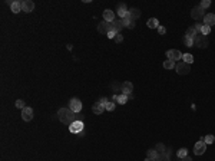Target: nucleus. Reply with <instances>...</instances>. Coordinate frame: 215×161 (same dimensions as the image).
I'll list each match as a JSON object with an SVG mask.
<instances>
[{
	"instance_id": "nucleus-3",
	"label": "nucleus",
	"mask_w": 215,
	"mask_h": 161,
	"mask_svg": "<svg viewBox=\"0 0 215 161\" xmlns=\"http://www.w3.org/2000/svg\"><path fill=\"white\" fill-rule=\"evenodd\" d=\"M184 56V53H181V51H178V49H171V51H166V58H168L169 61H181Z\"/></svg>"
},
{
	"instance_id": "nucleus-20",
	"label": "nucleus",
	"mask_w": 215,
	"mask_h": 161,
	"mask_svg": "<svg viewBox=\"0 0 215 161\" xmlns=\"http://www.w3.org/2000/svg\"><path fill=\"white\" fill-rule=\"evenodd\" d=\"M111 28H112V30L115 32V33H121V30H122V23H121V19L119 20H113L112 23H111Z\"/></svg>"
},
{
	"instance_id": "nucleus-35",
	"label": "nucleus",
	"mask_w": 215,
	"mask_h": 161,
	"mask_svg": "<svg viewBox=\"0 0 215 161\" xmlns=\"http://www.w3.org/2000/svg\"><path fill=\"white\" fill-rule=\"evenodd\" d=\"M155 150H156L158 152H165V150H166V148H165L164 144H161V142H159L158 145H156V148H155Z\"/></svg>"
},
{
	"instance_id": "nucleus-6",
	"label": "nucleus",
	"mask_w": 215,
	"mask_h": 161,
	"mask_svg": "<svg viewBox=\"0 0 215 161\" xmlns=\"http://www.w3.org/2000/svg\"><path fill=\"white\" fill-rule=\"evenodd\" d=\"M206 151V144L204 140H201V141H198L195 144V147H194V154L195 155H202L204 152Z\"/></svg>"
},
{
	"instance_id": "nucleus-36",
	"label": "nucleus",
	"mask_w": 215,
	"mask_h": 161,
	"mask_svg": "<svg viewBox=\"0 0 215 161\" xmlns=\"http://www.w3.org/2000/svg\"><path fill=\"white\" fill-rule=\"evenodd\" d=\"M113 40H115V42H116V43H121L122 40H123V36H122L121 33H118L116 36H115V39H113Z\"/></svg>"
},
{
	"instance_id": "nucleus-30",
	"label": "nucleus",
	"mask_w": 215,
	"mask_h": 161,
	"mask_svg": "<svg viewBox=\"0 0 215 161\" xmlns=\"http://www.w3.org/2000/svg\"><path fill=\"white\" fill-rule=\"evenodd\" d=\"M202 140H204V141H205V144H206V145H208V144H212V142L215 141V137H214V135H211V134H210V135H206V137H204V138H202Z\"/></svg>"
},
{
	"instance_id": "nucleus-14",
	"label": "nucleus",
	"mask_w": 215,
	"mask_h": 161,
	"mask_svg": "<svg viewBox=\"0 0 215 161\" xmlns=\"http://www.w3.org/2000/svg\"><path fill=\"white\" fill-rule=\"evenodd\" d=\"M103 20L108 22V23H112L113 20H115V13L111 9H106L103 12Z\"/></svg>"
},
{
	"instance_id": "nucleus-4",
	"label": "nucleus",
	"mask_w": 215,
	"mask_h": 161,
	"mask_svg": "<svg viewBox=\"0 0 215 161\" xmlns=\"http://www.w3.org/2000/svg\"><path fill=\"white\" fill-rule=\"evenodd\" d=\"M69 108L72 109L75 114L80 112V111H82V101L78 99V98H72V99L69 101Z\"/></svg>"
},
{
	"instance_id": "nucleus-34",
	"label": "nucleus",
	"mask_w": 215,
	"mask_h": 161,
	"mask_svg": "<svg viewBox=\"0 0 215 161\" xmlns=\"http://www.w3.org/2000/svg\"><path fill=\"white\" fill-rule=\"evenodd\" d=\"M199 6H201L202 9L205 10V9H208V7H210V6H211V2H210V0H202V2H201V5H199Z\"/></svg>"
},
{
	"instance_id": "nucleus-23",
	"label": "nucleus",
	"mask_w": 215,
	"mask_h": 161,
	"mask_svg": "<svg viewBox=\"0 0 215 161\" xmlns=\"http://www.w3.org/2000/svg\"><path fill=\"white\" fill-rule=\"evenodd\" d=\"M182 42H184V45H185L187 47H192V46H194V39L188 38V36H185V35H184V38H182Z\"/></svg>"
},
{
	"instance_id": "nucleus-38",
	"label": "nucleus",
	"mask_w": 215,
	"mask_h": 161,
	"mask_svg": "<svg viewBox=\"0 0 215 161\" xmlns=\"http://www.w3.org/2000/svg\"><path fill=\"white\" fill-rule=\"evenodd\" d=\"M116 35H118V33H115L113 30H111V32H109V33H108L106 36H108L109 39H115V36H116Z\"/></svg>"
},
{
	"instance_id": "nucleus-24",
	"label": "nucleus",
	"mask_w": 215,
	"mask_h": 161,
	"mask_svg": "<svg viewBox=\"0 0 215 161\" xmlns=\"http://www.w3.org/2000/svg\"><path fill=\"white\" fill-rule=\"evenodd\" d=\"M182 61L185 62V63H188V65H189V63H192V62H194V56H192L191 53H184Z\"/></svg>"
},
{
	"instance_id": "nucleus-39",
	"label": "nucleus",
	"mask_w": 215,
	"mask_h": 161,
	"mask_svg": "<svg viewBox=\"0 0 215 161\" xmlns=\"http://www.w3.org/2000/svg\"><path fill=\"white\" fill-rule=\"evenodd\" d=\"M99 102H100V104H102L103 107H105V105H106L108 102H109V101H108V98H105V96H103V98H100V99H99Z\"/></svg>"
},
{
	"instance_id": "nucleus-22",
	"label": "nucleus",
	"mask_w": 215,
	"mask_h": 161,
	"mask_svg": "<svg viewBox=\"0 0 215 161\" xmlns=\"http://www.w3.org/2000/svg\"><path fill=\"white\" fill-rule=\"evenodd\" d=\"M146 24H148V28H149V29H158L159 28V20L155 19V17H151Z\"/></svg>"
},
{
	"instance_id": "nucleus-8",
	"label": "nucleus",
	"mask_w": 215,
	"mask_h": 161,
	"mask_svg": "<svg viewBox=\"0 0 215 161\" xmlns=\"http://www.w3.org/2000/svg\"><path fill=\"white\" fill-rule=\"evenodd\" d=\"M208 39H206V36H204V35H198L195 38V40H194V45H196L198 47H206L208 46Z\"/></svg>"
},
{
	"instance_id": "nucleus-27",
	"label": "nucleus",
	"mask_w": 215,
	"mask_h": 161,
	"mask_svg": "<svg viewBox=\"0 0 215 161\" xmlns=\"http://www.w3.org/2000/svg\"><path fill=\"white\" fill-rule=\"evenodd\" d=\"M156 160L158 161H171L169 160V155H166L165 152H159L158 157H156Z\"/></svg>"
},
{
	"instance_id": "nucleus-21",
	"label": "nucleus",
	"mask_w": 215,
	"mask_h": 161,
	"mask_svg": "<svg viewBox=\"0 0 215 161\" xmlns=\"http://www.w3.org/2000/svg\"><path fill=\"white\" fill-rule=\"evenodd\" d=\"M185 36H188V38H191V39H194V40H195V38L198 36V33H196L195 28H194V26L188 28V29H187V32H185Z\"/></svg>"
},
{
	"instance_id": "nucleus-13",
	"label": "nucleus",
	"mask_w": 215,
	"mask_h": 161,
	"mask_svg": "<svg viewBox=\"0 0 215 161\" xmlns=\"http://www.w3.org/2000/svg\"><path fill=\"white\" fill-rule=\"evenodd\" d=\"M204 24L206 26H215V14L214 13H208L204 16Z\"/></svg>"
},
{
	"instance_id": "nucleus-29",
	"label": "nucleus",
	"mask_w": 215,
	"mask_h": 161,
	"mask_svg": "<svg viewBox=\"0 0 215 161\" xmlns=\"http://www.w3.org/2000/svg\"><path fill=\"white\" fill-rule=\"evenodd\" d=\"M210 32H211V28H210V26H206V24H202V28H201V35L206 36V35H210Z\"/></svg>"
},
{
	"instance_id": "nucleus-12",
	"label": "nucleus",
	"mask_w": 215,
	"mask_h": 161,
	"mask_svg": "<svg viewBox=\"0 0 215 161\" xmlns=\"http://www.w3.org/2000/svg\"><path fill=\"white\" fill-rule=\"evenodd\" d=\"M132 92H133V85H132V82H129V80L123 82V84H122V94H125L129 96Z\"/></svg>"
},
{
	"instance_id": "nucleus-1",
	"label": "nucleus",
	"mask_w": 215,
	"mask_h": 161,
	"mask_svg": "<svg viewBox=\"0 0 215 161\" xmlns=\"http://www.w3.org/2000/svg\"><path fill=\"white\" fill-rule=\"evenodd\" d=\"M57 117L60 119L62 124H65V125H70L72 122H75L76 119V114L72 111L70 108H60L57 111Z\"/></svg>"
},
{
	"instance_id": "nucleus-18",
	"label": "nucleus",
	"mask_w": 215,
	"mask_h": 161,
	"mask_svg": "<svg viewBox=\"0 0 215 161\" xmlns=\"http://www.w3.org/2000/svg\"><path fill=\"white\" fill-rule=\"evenodd\" d=\"M35 10V3L32 0H24L23 2V12L24 13H30Z\"/></svg>"
},
{
	"instance_id": "nucleus-32",
	"label": "nucleus",
	"mask_w": 215,
	"mask_h": 161,
	"mask_svg": "<svg viewBox=\"0 0 215 161\" xmlns=\"http://www.w3.org/2000/svg\"><path fill=\"white\" fill-rule=\"evenodd\" d=\"M14 105H16V108H19V109H24V108H26V105H24V101L23 99H17L16 102H14Z\"/></svg>"
},
{
	"instance_id": "nucleus-15",
	"label": "nucleus",
	"mask_w": 215,
	"mask_h": 161,
	"mask_svg": "<svg viewBox=\"0 0 215 161\" xmlns=\"http://www.w3.org/2000/svg\"><path fill=\"white\" fill-rule=\"evenodd\" d=\"M105 111V107H103L100 102H95L93 105H92V112H93L95 115H102V112Z\"/></svg>"
},
{
	"instance_id": "nucleus-2",
	"label": "nucleus",
	"mask_w": 215,
	"mask_h": 161,
	"mask_svg": "<svg viewBox=\"0 0 215 161\" xmlns=\"http://www.w3.org/2000/svg\"><path fill=\"white\" fill-rule=\"evenodd\" d=\"M83 128H85V125L82 122V119H76L75 122H72L69 125V131L72 134H80L83 131Z\"/></svg>"
},
{
	"instance_id": "nucleus-37",
	"label": "nucleus",
	"mask_w": 215,
	"mask_h": 161,
	"mask_svg": "<svg viewBox=\"0 0 215 161\" xmlns=\"http://www.w3.org/2000/svg\"><path fill=\"white\" fill-rule=\"evenodd\" d=\"M158 32H159V35H165V33H166V29H165L164 26H159V28H158Z\"/></svg>"
},
{
	"instance_id": "nucleus-41",
	"label": "nucleus",
	"mask_w": 215,
	"mask_h": 161,
	"mask_svg": "<svg viewBox=\"0 0 215 161\" xmlns=\"http://www.w3.org/2000/svg\"><path fill=\"white\" fill-rule=\"evenodd\" d=\"M165 154L171 157V148H166V150H165Z\"/></svg>"
},
{
	"instance_id": "nucleus-25",
	"label": "nucleus",
	"mask_w": 215,
	"mask_h": 161,
	"mask_svg": "<svg viewBox=\"0 0 215 161\" xmlns=\"http://www.w3.org/2000/svg\"><path fill=\"white\" fill-rule=\"evenodd\" d=\"M175 66H177V65H175V62H173V61L166 59V61L164 62V68H165V69H175Z\"/></svg>"
},
{
	"instance_id": "nucleus-28",
	"label": "nucleus",
	"mask_w": 215,
	"mask_h": 161,
	"mask_svg": "<svg viewBox=\"0 0 215 161\" xmlns=\"http://www.w3.org/2000/svg\"><path fill=\"white\" fill-rule=\"evenodd\" d=\"M159 152L156 151V150H154V148H151V150H148V158H156L158 157Z\"/></svg>"
},
{
	"instance_id": "nucleus-42",
	"label": "nucleus",
	"mask_w": 215,
	"mask_h": 161,
	"mask_svg": "<svg viewBox=\"0 0 215 161\" xmlns=\"http://www.w3.org/2000/svg\"><path fill=\"white\" fill-rule=\"evenodd\" d=\"M133 28H135V22L132 20V22H131V24H129V28H128V29H133Z\"/></svg>"
},
{
	"instance_id": "nucleus-9",
	"label": "nucleus",
	"mask_w": 215,
	"mask_h": 161,
	"mask_svg": "<svg viewBox=\"0 0 215 161\" xmlns=\"http://www.w3.org/2000/svg\"><path fill=\"white\" fill-rule=\"evenodd\" d=\"M98 30L100 32L102 35H108L111 30H112V28H111V23H108V22H105V20H102L100 23L98 24Z\"/></svg>"
},
{
	"instance_id": "nucleus-26",
	"label": "nucleus",
	"mask_w": 215,
	"mask_h": 161,
	"mask_svg": "<svg viewBox=\"0 0 215 161\" xmlns=\"http://www.w3.org/2000/svg\"><path fill=\"white\" fill-rule=\"evenodd\" d=\"M187 154H188V150H187V148H181V150H178L177 157H178V158H181V160H182L184 157H187Z\"/></svg>"
},
{
	"instance_id": "nucleus-33",
	"label": "nucleus",
	"mask_w": 215,
	"mask_h": 161,
	"mask_svg": "<svg viewBox=\"0 0 215 161\" xmlns=\"http://www.w3.org/2000/svg\"><path fill=\"white\" fill-rule=\"evenodd\" d=\"M131 22H132V20L129 19V17H125V19H121V23H122V26H123V28H129V24H131Z\"/></svg>"
},
{
	"instance_id": "nucleus-7",
	"label": "nucleus",
	"mask_w": 215,
	"mask_h": 161,
	"mask_svg": "<svg viewBox=\"0 0 215 161\" xmlns=\"http://www.w3.org/2000/svg\"><path fill=\"white\" fill-rule=\"evenodd\" d=\"M204 12L205 10L202 9L201 6H195V7H192V12H191V16L194 20H199L204 17Z\"/></svg>"
},
{
	"instance_id": "nucleus-17",
	"label": "nucleus",
	"mask_w": 215,
	"mask_h": 161,
	"mask_svg": "<svg viewBox=\"0 0 215 161\" xmlns=\"http://www.w3.org/2000/svg\"><path fill=\"white\" fill-rule=\"evenodd\" d=\"M10 10H12V13H19L20 10L23 12V2H19V0L13 2V5L10 6Z\"/></svg>"
},
{
	"instance_id": "nucleus-5",
	"label": "nucleus",
	"mask_w": 215,
	"mask_h": 161,
	"mask_svg": "<svg viewBox=\"0 0 215 161\" xmlns=\"http://www.w3.org/2000/svg\"><path fill=\"white\" fill-rule=\"evenodd\" d=\"M175 71L179 73V75H188L189 73V71H191V68H189V65L188 63H185V62H179L177 66H175Z\"/></svg>"
},
{
	"instance_id": "nucleus-43",
	"label": "nucleus",
	"mask_w": 215,
	"mask_h": 161,
	"mask_svg": "<svg viewBox=\"0 0 215 161\" xmlns=\"http://www.w3.org/2000/svg\"><path fill=\"white\" fill-rule=\"evenodd\" d=\"M145 161H158L156 158H145Z\"/></svg>"
},
{
	"instance_id": "nucleus-19",
	"label": "nucleus",
	"mask_w": 215,
	"mask_h": 161,
	"mask_svg": "<svg viewBox=\"0 0 215 161\" xmlns=\"http://www.w3.org/2000/svg\"><path fill=\"white\" fill-rule=\"evenodd\" d=\"M128 17L135 22L136 19H139V17H140V10L139 9H135V7H133V9H131L129 12H128Z\"/></svg>"
},
{
	"instance_id": "nucleus-31",
	"label": "nucleus",
	"mask_w": 215,
	"mask_h": 161,
	"mask_svg": "<svg viewBox=\"0 0 215 161\" xmlns=\"http://www.w3.org/2000/svg\"><path fill=\"white\" fill-rule=\"evenodd\" d=\"M115 107H116V104H115V102H108L106 105H105V109H106V111H109V112H112L113 109H115Z\"/></svg>"
},
{
	"instance_id": "nucleus-11",
	"label": "nucleus",
	"mask_w": 215,
	"mask_h": 161,
	"mask_svg": "<svg viewBox=\"0 0 215 161\" xmlns=\"http://www.w3.org/2000/svg\"><path fill=\"white\" fill-rule=\"evenodd\" d=\"M128 95L125 94H119V95H113L112 96V101L115 102V104H121V105H125L128 102Z\"/></svg>"
},
{
	"instance_id": "nucleus-40",
	"label": "nucleus",
	"mask_w": 215,
	"mask_h": 161,
	"mask_svg": "<svg viewBox=\"0 0 215 161\" xmlns=\"http://www.w3.org/2000/svg\"><path fill=\"white\" fill-rule=\"evenodd\" d=\"M181 161H192V158H191V157H184V158H182V160H181Z\"/></svg>"
},
{
	"instance_id": "nucleus-10",
	"label": "nucleus",
	"mask_w": 215,
	"mask_h": 161,
	"mask_svg": "<svg viewBox=\"0 0 215 161\" xmlns=\"http://www.w3.org/2000/svg\"><path fill=\"white\" fill-rule=\"evenodd\" d=\"M33 118V109L30 107H26L24 109H22V119L29 122V121H32Z\"/></svg>"
},
{
	"instance_id": "nucleus-16",
	"label": "nucleus",
	"mask_w": 215,
	"mask_h": 161,
	"mask_svg": "<svg viewBox=\"0 0 215 161\" xmlns=\"http://www.w3.org/2000/svg\"><path fill=\"white\" fill-rule=\"evenodd\" d=\"M118 16H119V17H121V19H125V17H128V12H129V10L126 9V6L125 5H118Z\"/></svg>"
}]
</instances>
